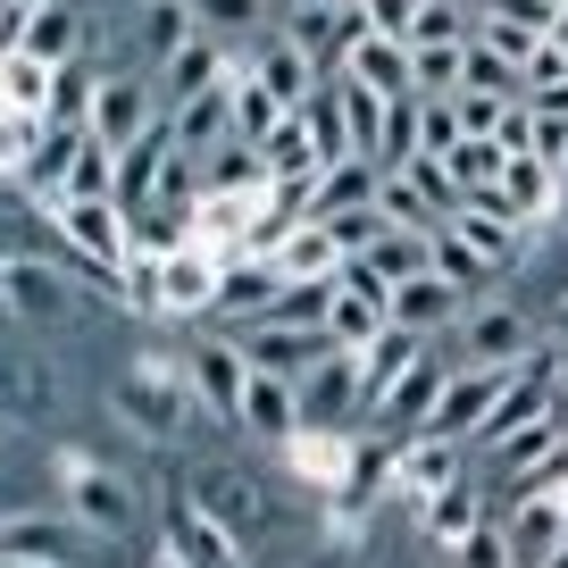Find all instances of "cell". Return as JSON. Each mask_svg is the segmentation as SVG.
Returning <instances> with one entry per match:
<instances>
[{
    "label": "cell",
    "instance_id": "obj_1",
    "mask_svg": "<svg viewBox=\"0 0 568 568\" xmlns=\"http://www.w3.org/2000/svg\"><path fill=\"white\" fill-rule=\"evenodd\" d=\"M435 352H444L452 368H527L535 359V318L518 302H501V293H477V302L460 310V326L435 335Z\"/></svg>",
    "mask_w": 568,
    "mask_h": 568
},
{
    "label": "cell",
    "instance_id": "obj_2",
    "mask_svg": "<svg viewBox=\"0 0 568 568\" xmlns=\"http://www.w3.org/2000/svg\"><path fill=\"white\" fill-rule=\"evenodd\" d=\"M168 109H160V84L142 68H101V84H92V142H109V151H134L151 125H160Z\"/></svg>",
    "mask_w": 568,
    "mask_h": 568
},
{
    "label": "cell",
    "instance_id": "obj_3",
    "mask_svg": "<svg viewBox=\"0 0 568 568\" xmlns=\"http://www.w3.org/2000/svg\"><path fill=\"white\" fill-rule=\"evenodd\" d=\"M226 335H234V352H243L260 376H284V385H302V376L335 352L326 326H302V318H251V326H226Z\"/></svg>",
    "mask_w": 568,
    "mask_h": 568
},
{
    "label": "cell",
    "instance_id": "obj_4",
    "mask_svg": "<svg viewBox=\"0 0 568 568\" xmlns=\"http://www.w3.org/2000/svg\"><path fill=\"white\" fill-rule=\"evenodd\" d=\"M510 376H518V368H452L418 435H444V444H477V426L494 418V402H501V385H510Z\"/></svg>",
    "mask_w": 568,
    "mask_h": 568
},
{
    "label": "cell",
    "instance_id": "obj_5",
    "mask_svg": "<svg viewBox=\"0 0 568 568\" xmlns=\"http://www.w3.org/2000/svg\"><path fill=\"white\" fill-rule=\"evenodd\" d=\"M59 243L75 251V260H92V276L118 293V276H125V210L118 201H59Z\"/></svg>",
    "mask_w": 568,
    "mask_h": 568
},
{
    "label": "cell",
    "instance_id": "obj_6",
    "mask_svg": "<svg viewBox=\"0 0 568 568\" xmlns=\"http://www.w3.org/2000/svg\"><path fill=\"white\" fill-rule=\"evenodd\" d=\"M444 376H452V359L426 343V352H418V359H409V368H402V376H393V385L368 402V418L385 426L393 444H409V435L426 426V409H435V393H444Z\"/></svg>",
    "mask_w": 568,
    "mask_h": 568
},
{
    "label": "cell",
    "instance_id": "obj_7",
    "mask_svg": "<svg viewBox=\"0 0 568 568\" xmlns=\"http://www.w3.org/2000/svg\"><path fill=\"white\" fill-rule=\"evenodd\" d=\"M276 302H284V267L267 260V251H226L210 318H217V326H251V318H267Z\"/></svg>",
    "mask_w": 568,
    "mask_h": 568
},
{
    "label": "cell",
    "instance_id": "obj_8",
    "mask_svg": "<svg viewBox=\"0 0 568 568\" xmlns=\"http://www.w3.org/2000/svg\"><path fill=\"white\" fill-rule=\"evenodd\" d=\"M101 535L68 510H9L0 518V551H18V560H51V568H75Z\"/></svg>",
    "mask_w": 568,
    "mask_h": 568
},
{
    "label": "cell",
    "instance_id": "obj_9",
    "mask_svg": "<svg viewBox=\"0 0 568 568\" xmlns=\"http://www.w3.org/2000/svg\"><path fill=\"white\" fill-rule=\"evenodd\" d=\"M444 226L460 234V243L477 251V260L494 267V276H510V267H518V251H527V226L510 217V201H501V193H468L460 210L444 217Z\"/></svg>",
    "mask_w": 568,
    "mask_h": 568
},
{
    "label": "cell",
    "instance_id": "obj_10",
    "mask_svg": "<svg viewBox=\"0 0 568 568\" xmlns=\"http://www.w3.org/2000/svg\"><path fill=\"white\" fill-rule=\"evenodd\" d=\"M501 544H510V568H544L551 551L568 544V501L560 494H518V501H501Z\"/></svg>",
    "mask_w": 568,
    "mask_h": 568
},
{
    "label": "cell",
    "instance_id": "obj_11",
    "mask_svg": "<svg viewBox=\"0 0 568 568\" xmlns=\"http://www.w3.org/2000/svg\"><path fill=\"white\" fill-rule=\"evenodd\" d=\"M293 393H302V435H343V426H352V402H359V352H326Z\"/></svg>",
    "mask_w": 568,
    "mask_h": 568
},
{
    "label": "cell",
    "instance_id": "obj_12",
    "mask_svg": "<svg viewBox=\"0 0 568 568\" xmlns=\"http://www.w3.org/2000/svg\"><path fill=\"white\" fill-rule=\"evenodd\" d=\"M460 310H468V293H460V284H444L435 267L385 293V326H402V335H418V343L452 335V326H460Z\"/></svg>",
    "mask_w": 568,
    "mask_h": 568
},
{
    "label": "cell",
    "instance_id": "obj_13",
    "mask_svg": "<svg viewBox=\"0 0 568 568\" xmlns=\"http://www.w3.org/2000/svg\"><path fill=\"white\" fill-rule=\"evenodd\" d=\"M217 267H226V251L176 243V251L160 260V310H168V318H210V302H217Z\"/></svg>",
    "mask_w": 568,
    "mask_h": 568
},
{
    "label": "cell",
    "instance_id": "obj_14",
    "mask_svg": "<svg viewBox=\"0 0 568 568\" xmlns=\"http://www.w3.org/2000/svg\"><path fill=\"white\" fill-rule=\"evenodd\" d=\"M184 385H193L201 418H217V426H226L234 409H243V385H251V359L234 352V335H226V343H193V359H184Z\"/></svg>",
    "mask_w": 568,
    "mask_h": 568
},
{
    "label": "cell",
    "instance_id": "obj_15",
    "mask_svg": "<svg viewBox=\"0 0 568 568\" xmlns=\"http://www.w3.org/2000/svg\"><path fill=\"white\" fill-rule=\"evenodd\" d=\"M201 26H193V0H134V34H125V68H142V75H160L168 59L193 42Z\"/></svg>",
    "mask_w": 568,
    "mask_h": 568
},
{
    "label": "cell",
    "instance_id": "obj_16",
    "mask_svg": "<svg viewBox=\"0 0 568 568\" xmlns=\"http://www.w3.org/2000/svg\"><path fill=\"white\" fill-rule=\"evenodd\" d=\"M68 518H84L92 535H134L142 501H134V485H125L118 468H75V485H68Z\"/></svg>",
    "mask_w": 568,
    "mask_h": 568
},
{
    "label": "cell",
    "instance_id": "obj_17",
    "mask_svg": "<svg viewBox=\"0 0 568 568\" xmlns=\"http://www.w3.org/2000/svg\"><path fill=\"white\" fill-rule=\"evenodd\" d=\"M468 460H477L468 444H444V435H409V444L393 452V485H409V494L426 501V494H444V485H460Z\"/></svg>",
    "mask_w": 568,
    "mask_h": 568
},
{
    "label": "cell",
    "instance_id": "obj_18",
    "mask_svg": "<svg viewBox=\"0 0 568 568\" xmlns=\"http://www.w3.org/2000/svg\"><path fill=\"white\" fill-rule=\"evenodd\" d=\"M168 142H176L184 160H210V151H226L234 142V109H226V84L193 92V101L168 109Z\"/></svg>",
    "mask_w": 568,
    "mask_h": 568
},
{
    "label": "cell",
    "instance_id": "obj_19",
    "mask_svg": "<svg viewBox=\"0 0 568 568\" xmlns=\"http://www.w3.org/2000/svg\"><path fill=\"white\" fill-rule=\"evenodd\" d=\"M234 426H251V435H260V444H293V435H302V393L284 385V376H260L251 368V385H243V409H234Z\"/></svg>",
    "mask_w": 568,
    "mask_h": 568
},
{
    "label": "cell",
    "instance_id": "obj_20",
    "mask_svg": "<svg viewBox=\"0 0 568 568\" xmlns=\"http://www.w3.org/2000/svg\"><path fill=\"white\" fill-rule=\"evenodd\" d=\"M234 75V51L217 34H193L184 42L176 59H168L160 75H151V84H160V109H176V101H193V92H210V84H226Z\"/></svg>",
    "mask_w": 568,
    "mask_h": 568
},
{
    "label": "cell",
    "instance_id": "obj_21",
    "mask_svg": "<svg viewBox=\"0 0 568 568\" xmlns=\"http://www.w3.org/2000/svg\"><path fill=\"white\" fill-rule=\"evenodd\" d=\"M343 75H352V84H368V92H385V101H418V92H409V42L376 34V26L343 51Z\"/></svg>",
    "mask_w": 568,
    "mask_h": 568
},
{
    "label": "cell",
    "instance_id": "obj_22",
    "mask_svg": "<svg viewBox=\"0 0 568 568\" xmlns=\"http://www.w3.org/2000/svg\"><path fill=\"white\" fill-rule=\"evenodd\" d=\"M75 151H84V125H42L34 151H18V184H26L34 201H59V193H68Z\"/></svg>",
    "mask_w": 568,
    "mask_h": 568
},
{
    "label": "cell",
    "instance_id": "obj_23",
    "mask_svg": "<svg viewBox=\"0 0 568 568\" xmlns=\"http://www.w3.org/2000/svg\"><path fill=\"white\" fill-rule=\"evenodd\" d=\"M92 26H84V0H59V9H34L26 18V59H42V68H68V59H84Z\"/></svg>",
    "mask_w": 568,
    "mask_h": 568
},
{
    "label": "cell",
    "instance_id": "obj_24",
    "mask_svg": "<svg viewBox=\"0 0 568 568\" xmlns=\"http://www.w3.org/2000/svg\"><path fill=\"white\" fill-rule=\"evenodd\" d=\"M118 402L134 409V426H151V435H176L184 418H201L193 385H176V376H125V385H118Z\"/></svg>",
    "mask_w": 568,
    "mask_h": 568
},
{
    "label": "cell",
    "instance_id": "obj_25",
    "mask_svg": "<svg viewBox=\"0 0 568 568\" xmlns=\"http://www.w3.org/2000/svg\"><path fill=\"white\" fill-rule=\"evenodd\" d=\"M418 527L435 535V544H444V551H460L468 535L485 527V477H460V485H444V494H426Z\"/></svg>",
    "mask_w": 568,
    "mask_h": 568
},
{
    "label": "cell",
    "instance_id": "obj_26",
    "mask_svg": "<svg viewBox=\"0 0 568 568\" xmlns=\"http://www.w3.org/2000/svg\"><path fill=\"white\" fill-rule=\"evenodd\" d=\"M494 193L510 201L518 226H544V217H551V193H560V168H544L535 151H510V160H501V184H494Z\"/></svg>",
    "mask_w": 568,
    "mask_h": 568
},
{
    "label": "cell",
    "instance_id": "obj_27",
    "mask_svg": "<svg viewBox=\"0 0 568 568\" xmlns=\"http://www.w3.org/2000/svg\"><path fill=\"white\" fill-rule=\"evenodd\" d=\"M176 568H243L234 527H226V518H210L201 501H184V510H176Z\"/></svg>",
    "mask_w": 568,
    "mask_h": 568
},
{
    "label": "cell",
    "instance_id": "obj_28",
    "mask_svg": "<svg viewBox=\"0 0 568 568\" xmlns=\"http://www.w3.org/2000/svg\"><path fill=\"white\" fill-rule=\"evenodd\" d=\"M267 260L284 267V284H326V276H335V267H343V251H335V234H326L318 217H302V226L284 234V243L267 251Z\"/></svg>",
    "mask_w": 568,
    "mask_h": 568
},
{
    "label": "cell",
    "instance_id": "obj_29",
    "mask_svg": "<svg viewBox=\"0 0 568 568\" xmlns=\"http://www.w3.org/2000/svg\"><path fill=\"white\" fill-rule=\"evenodd\" d=\"M260 193H267V168L251 142H226L201 160V201H260Z\"/></svg>",
    "mask_w": 568,
    "mask_h": 568
},
{
    "label": "cell",
    "instance_id": "obj_30",
    "mask_svg": "<svg viewBox=\"0 0 568 568\" xmlns=\"http://www.w3.org/2000/svg\"><path fill=\"white\" fill-rule=\"evenodd\" d=\"M193 26L217 34L226 51H243V42H260L276 26V0H193Z\"/></svg>",
    "mask_w": 568,
    "mask_h": 568
},
{
    "label": "cell",
    "instance_id": "obj_31",
    "mask_svg": "<svg viewBox=\"0 0 568 568\" xmlns=\"http://www.w3.org/2000/svg\"><path fill=\"white\" fill-rule=\"evenodd\" d=\"M376 176H385V168H368V160H335V168H318V184H310V217L368 210V201H376Z\"/></svg>",
    "mask_w": 568,
    "mask_h": 568
},
{
    "label": "cell",
    "instance_id": "obj_32",
    "mask_svg": "<svg viewBox=\"0 0 568 568\" xmlns=\"http://www.w3.org/2000/svg\"><path fill=\"white\" fill-rule=\"evenodd\" d=\"M226 109H234V142H251V151L276 134V118H293V109H284L276 92L260 84V75H243V68L226 75Z\"/></svg>",
    "mask_w": 568,
    "mask_h": 568
},
{
    "label": "cell",
    "instance_id": "obj_33",
    "mask_svg": "<svg viewBox=\"0 0 568 568\" xmlns=\"http://www.w3.org/2000/svg\"><path fill=\"white\" fill-rule=\"evenodd\" d=\"M501 160H510V151H501L494 134H460L444 151V176H452V193L468 201V193H494V184H501Z\"/></svg>",
    "mask_w": 568,
    "mask_h": 568
},
{
    "label": "cell",
    "instance_id": "obj_34",
    "mask_svg": "<svg viewBox=\"0 0 568 568\" xmlns=\"http://www.w3.org/2000/svg\"><path fill=\"white\" fill-rule=\"evenodd\" d=\"M352 260H368L385 284H409V276H426V267H435V251H426V234H418V226H385L368 251H352Z\"/></svg>",
    "mask_w": 568,
    "mask_h": 568
},
{
    "label": "cell",
    "instance_id": "obj_35",
    "mask_svg": "<svg viewBox=\"0 0 568 568\" xmlns=\"http://www.w3.org/2000/svg\"><path fill=\"white\" fill-rule=\"evenodd\" d=\"M260 168H267V184H284V176H318V142H310V125L302 118H276V134L260 142Z\"/></svg>",
    "mask_w": 568,
    "mask_h": 568
},
{
    "label": "cell",
    "instance_id": "obj_36",
    "mask_svg": "<svg viewBox=\"0 0 568 568\" xmlns=\"http://www.w3.org/2000/svg\"><path fill=\"white\" fill-rule=\"evenodd\" d=\"M385 109H393L385 92L343 75V134H352V160H368V168H376V151H385Z\"/></svg>",
    "mask_w": 568,
    "mask_h": 568
},
{
    "label": "cell",
    "instance_id": "obj_37",
    "mask_svg": "<svg viewBox=\"0 0 568 568\" xmlns=\"http://www.w3.org/2000/svg\"><path fill=\"white\" fill-rule=\"evenodd\" d=\"M92 84H101V68H92V59H68V68H51L42 125H84V118H92Z\"/></svg>",
    "mask_w": 568,
    "mask_h": 568
},
{
    "label": "cell",
    "instance_id": "obj_38",
    "mask_svg": "<svg viewBox=\"0 0 568 568\" xmlns=\"http://www.w3.org/2000/svg\"><path fill=\"white\" fill-rule=\"evenodd\" d=\"M426 251H435V276H444V284H460L468 302L501 284V276H494V267H485V260H477V251H468V243H460L452 226H435V234H426Z\"/></svg>",
    "mask_w": 568,
    "mask_h": 568
},
{
    "label": "cell",
    "instance_id": "obj_39",
    "mask_svg": "<svg viewBox=\"0 0 568 568\" xmlns=\"http://www.w3.org/2000/svg\"><path fill=\"white\" fill-rule=\"evenodd\" d=\"M418 352H426L418 335H402V326H385V335H376L368 352H359V402H376V393H385V385H393V376H402V368H409V359H418Z\"/></svg>",
    "mask_w": 568,
    "mask_h": 568
},
{
    "label": "cell",
    "instance_id": "obj_40",
    "mask_svg": "<svg viewBox=\"0 0 568 568\" xmlns=\"http://www.w3.org/2000/svg\"><path fill=\"white\" fill-rule=\"evenodd\" d=\"M59 201H118V151L109 142H92V125H84V151H75V168H68V193ZM51 201V210H59Z\"/></svg>",
    "mask_w": 568,
    "mask_h": 568
},
{
    "label": "cell",
    "instance_id": "obj_41",
    "mask_svg": "<svg viewBox=\"0 0 568 568\" xmlns=\"http://www.w3.org/2000/svg\"><path fill=\"white\" fill-rule=\"evenodd\" d=\"M376 210H385V226H418V234L444 226V217H435V201L409 184V168H385V176H376Z\"/></svg>",
    "mask_w": 568,
    "mask_h": 568
},
{
    "label": "cell",
    "instance_id": "obj_42",
    "mask_svg": "<svg viewBox=\"0 0 568 568\" xmlns=\"http://www.w3.org/2000/svg\"><path fill=\"white\" fill-rule=\"evenodd\" d=\"M0 284H9V310H26V318H68V293H59V276H51V267L18 260Z\"/></svg>",
    "mask_w": 568,
    "mask_h": 568
},
{
    "label": "cell",
    "instance_id": "obj_43",
    "mask_svg": "<svg viewBox=\"0 0 568 568\" xmlns=\"http://www.w3.org/2000/svg\"><path fill=\"white\" fill-rule=\"evenodd\" d=\"M468 42H409V92H460Z\"/></svg>",
    "mask_w": 568,
    "mask_h": 568
},
{
    "label": "cell",
    "instance_id": "obj_44",
    "mask_svg": "<svg viewBox=\"0 0 568 568\" xmlns=\"http://www.w3.org/2000/svg\"><path fill=\"white\" fill-rule=\"evenodd\" d=\"M0 101L26 109V118L42 125V101H51V68H42V59H26V51H9V59H0Z\"/></svg>",
    "mask_w": 568,
    "mask_h": 568
},
{
    "label": "cell",
    "instance_id": "obj_45",
    "mask_svg": "<svg viewBox=\"0 0 568 568\" xmlns=\"http://www.w3.org/2000/svg\"><path fill=\"white\" fill-rule=\"evenodd\" d=\"M468 42H485V51H494V59H510V68H527V59L544 51V34H535V26H518V18H501V9H485Z\"/></svg>",
    "mask_w": 568,
    "mask_h": 568
},
{
    "label": "cell",
    "instance_id": "obj_46",
    "mask_svg": "<svg viewBox=\"0 0 568 568\" xmlns=\"http://www.w3.org/2000/svg\"><path fill=\"white\" fill-rule=\"evenodd\" d=\"M452 142H460V109H452V92H418V160H444Z\"/></svg>",
    "mask_w": 568,
    "mask_h": 568
},
{
    "label": "cell",
    "instance_id": "obj_47",
    "mask_svg": "<svg viewBox=\"0 0 568 568\" xmlns=\"http://www.w3.org/2000/svg\"><path fill=\"white\" fill-rule=\"evenodd\" d=\"M460 84H468V92H494V101H518V68H510V59H494L485 42H468Z\"/></svg>",
    "mask_w": 568,
    "mask_h": 568
},
{
    "label": "cell",
    "instance_id": "obj_48",
    "mask_svg": "<svg viewBox=\"0 0 568 568\" xmlns=\"http://www.w3.org/2000/svg\"><path fill=\"white\" fill-rule=\"evenodd\" d=\"M452 109H460V134H494L501 142V118H510L518 101H494V92H468L460 84V92H452Z\"/></svg>",
    "mask_w": 568,
    "mask_h": 568
},
{
    "label": "cell",
    "instance_id": "obj_49",
    "mask_svg": "<svg viewBox=\"0 0 568 568\" xmlns=\"http://www.w3.org/2000/svg\"><path fill=\"white\" fill-rule=\"evenodd\" d=\"M452 560H460V568H510V544H501V527H494V518H485V527L468 535V544L452 551Z\"/></svg>",
    "mask_w": 568,
    "mask_h": 568
},
{
    "label": "cell",
    "instance_id": "obj_50",
    "mask_svg": "<svg viewBox=\"0 0 568 568\" xmlns=\"http://www.w3.org/2000/svg\"><path fill=\"white\" fill-rule=\"evenodd\" d=\"M527 151H535L544 168H560V160H568V118H535V125H527Z\"/></svg>",
    "mask_w": 568,
    "mask_h": 568
},
{
    "label": "cell",
    "instance_id": "obj_51",
    "mask_svg": "<svg viewBox=\"0 0 568 568\" xmlns=\"http://www.w3.org/2000/svg\"><path fill=\"white\" fill-rule=\"evenodd\" d=\"M551 393H568V343H551Z\"/></svg>",
    "mask_w": 568,
    "mask_h": 568
},
{
    "label": "cell",
    "instance_id": "obj_52",
    "mask_svg": "<svg viewBox=\"0 0 568 568\" xmlns=\"http://www.w3.org/2000/svg\"><path fill=\"white\" fill-rule=\"evenodd\" d=\"M544 42H551V51L568 59V9H560V18H551V34H544Z\"/></svg>",
    "mask_w": 568,
    "mask_h": 568
},
{
    "label": "cell",
    "instance_id": "obj_53",
    "mask_svg": "<svg viewBox=\"0 0 568 568\" xmlns=\"http://www.w3.org/2000/svg\"><path fill=\"white\" fill-rule=\"evenodd\" d=\"M9 9H18V18H34V9H59V0H9Z\"/></svg>",
    "mask_w": 568,
    "mask_h": 568
},
{
    "label": "cell",
    "instance_id": "obj_54",
    "mask_svg": "<svg viewBox=\"0 0 568 568\" xmlns=\"http://www.w3.org/2000/svg\"><path fill=\"white\" fill-rule=\"evenodd\" d=\"M0 568H51V560H18V551H0Z\"/></svg>",
    "mask_w": 568,
    "mask_h": 568
},
{
    "label": "cell",
    "instance_id": "obj_55",
    "mask_svg": "<svg viewBox=\"0 0 568 568\" xmlns=\"http://www.w3.org/2000/svg\"><path fill=\"white\" fill-rule=\"evenodd\" d=\"M0 318H9V284H0Z\"/></svg>",
    "mask_w": 568,
    "mask_h": 568
},
{
    "label": "cell",
    "instance_id": "obj_56",
    "mask_svg": "<svg viewBox=\"0 0 568 568\" xmlns=\"http://www.w3.org/2000/svg\"><path fill=\"white\" fill-rule=\"evenodd\" d=\"M160 568H176V560H160Z\"/></svg>",
    "mask_w": 568,
    "mask_h": 568
},
{
    "label": "cell",
    "instance_id": "obj_57",
    "mask_svg": "<svg viewBox=\"0 0 568 568\" xmlns=\"http://www.w3.org/2000/svg\"><path fill=\"white\" fill-rule=\"evenodd\" d=\"M0 518H9V510H0Z\"/></svg>",
    "mask_w": 568,
    "mask_h": 568
}]
</instances>
